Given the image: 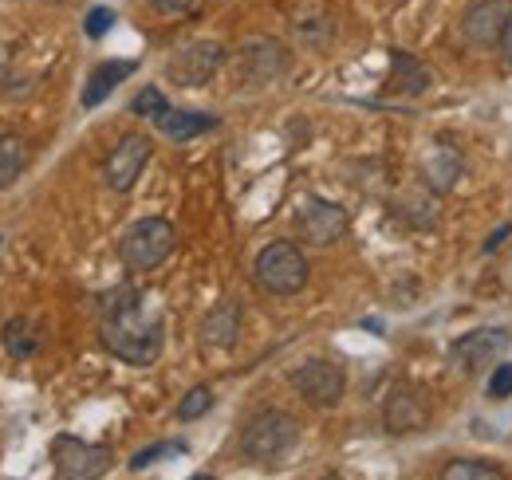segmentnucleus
Returning <instances> with one entry per match:
<instances>
[{
    "label": "nucleus",
    "mask_w": 512,
    "mask_h": 480,
    "mask_svg": "<svg viewBox=\"0 0 512 480\" xmlns=\"http://www.w3.org/2000/svg\"><path fill=\"white\" fill-rule=\"evenodd\" d=\"M512 233V225H501V229H497V233H493V237L485 240V252H493V248H501V240L509 237Z\"/></svg>",
    "instance_id": "28"
},
{
    "label": "nucleus",
    "mask_w": 512,
    "mask_h": 480,
    "mask_svg": "<svg viewBox=\"0 0 512 480\" xmlns=\"http://www.w3.org/2000/svg\"><path fill=\"white\" fill-rule=\"evenodd\" d=\"M512 20V0H477L469 12H465V40L473 48H493L501 44L505 28Z\"/></svg>",
    "instance_id": "13"
},
{
    "label": "nucleus",
    "mask_w": 512,
    "mask_h": 480,
    "mask_svg": "<svg viewBox=\"0 0 512 480\" xmlns=\"http://www.w3.org/2000/svg\"><path fill=\"white\" fill-rule=\"evenodd\" d=\"M288 71V48L280 40H249L237 52V79L245 87H268Z\"/></svg>",
    "instance_id": "9"
},
{
    "label": "nucleus",
    "mask_w": 512,
    "mask_h": 480,
    "mask_svg": "<svg viewBox=\"0 0 512 480\" xmlns=\"http://www.w3.org/2000/svg\"><path fill=\"white\" fill-rule=\"evenodd\" d=\"M489 398H497V402L512 398V362H501V366L493 370V378H489Z\"/></svg>",
    "instance_id": "26"
},
{
    "label": "nucleus",
    "mask_w": 512,
    "mask_h": 480,
    "mask_svg": "<svg viewBox=\"0 0 512 480\" xmlns=\"http://www.w3.org/2000/svg\"><path fill=\"white\" fill-rule=\"evenodd\" d=\"M99 339L115 359L130 362V366H150L162 355L166 323L154 307H146V296L138 288H115L103 300Z\"/></svg>",
    "instance_id": "1"
},
{
    "label": "nucleus",
    "mask_w": 512,
    "mask_h": 480,
    "mask_svg": "<svg viewBox=\"0 0 512 480\" xmlns=\"http://www.w3.org/2000/svg\"><path fill=\"white\" fill-rule=\"evenodd\" d=\"M390 67H394V79H398V91L406 95H418L430 87V71L414 60L410 52H390Z\"/></svg>",
    "instance_id": "18"
},
{
    "label": "nucleus",
    "mask_w": 512,
    "mask_h": 480,
    "mask_svg": "<svg viewBox=\"0 0 512 480\" xmlns=\"http://www.w3.org/2000/svg\"><path fill=\"white\" fill-rule=\"evenodd\" d=\"M501 48H505V60H509V67H512V20H509V28H505V36H501Z\"/></svg>",
    "instance_id": "29"
},
{
    "label": "nucleus",
    "mask_w": 512,
    "mask_h": 480,
    "mask_svg": "<svg viewBox=\"0 0 512 480\" xmlns=\"http://www.w3.org/2000/svg\"><path fill=\"white\" fill-rule=\"evenodd\" d=\"M138 71V60H107L99 63L91 75H87V87H83V107L91 111V107H99L123 79H130Z\"/></svg>",
    "instance_id": "15"
},
{
    "label": "nucleus",
    "mask_w": 512,
    "mask_h": 480,
    "mask_svg": "<svg viewBox=\"0 0 512 480\" xmlns=\"http://www.w3.org/2000/svg\"><path fill=\"white\" fill-rule=\"evenodd\" d=\"M28 166V150L16 134H0V189H8L12 181L24 174Z\"/></svg>",
    "instance_id": "19"
},
{
    "label": "nucleus",
    "mask_w": 512,
    "mask_h": 480,
    "mask_svg": "<svg viewBox=\"0 0 512 480\" xmlns=\"http://www.w3.org/2000/svg\"><path fill=\"white\" fill-rule=\"evenodd\" d=\"M150 154H154V142H150L146 134H123L119 146H115L111 158H107V170H103V174H107V185H111L115 193H130L134 181L142 178Z\"/></svg>",
    "instance_id": "12"
},
{
    "label": "nucleus",
    "mask_w": 512,
    "mask_h": 480,
    "mask_svg": "<svg viewBox=\"0 0 512 480\" xmlns=\"http://www.w3.org/2000/svg\"><path fill=\"white\" fill-rule=\"evenodd\" d=\"M292 386L304 394V402H312L316 410L339 406L343 390H347V374L343 366L331 359H304L292 370Z\"/></svg>",
    "instance_id": "7"
},
{
    "label": "nucleus",
    "mask_w": 512,
    "mask_h": 480,
    "mask_svg": "<svg viewBox=\"0 0 512 480\" xmlns=\"http://www.w3.org/2000/svg\"><path fill=\"white\" fill-rule=\"evenodd\" d=\"M300 441V421L284 410H264L249 418V425L241 429V453L253 465H276L284 461Z\"/></svg>",
    "instance_id": "3"
},
{
    "label": "nucleus",
    "mask_w": 512,
    "mask_h": 480,
    "mask_svg": "<svg viewBox=\"0 0 512 480\" xmlns=\"http://www.w3.org/2000/svg\"><path fill=\"white\" fill-rule=\"evenodd\" d=\"M505 351H509V331H505V327H481V331L461 335V339L449 347V366H453L457 374L473 378V374H485Z\"/></svg>",
    "instance_id": "6"
},
{
    "label": "nucleus",
    "mask_w": 512,
    "mask_h": 480,
    "mask_svg": "<svg viewBox=\"0 0 512 480\" xmlns=\"http://www.w3.org/2000/svg\"><path fill=\"white\" fill-rule=\"evenodd\" d=\"M296 233L304 237V244L327 248V244H335V240L347 233V213L335 201L304 197L300 201V213H296Z\"/></svg>",
    "instance_id": "10"
},
{
    "label": "nucleus",
    "mask_w": 512,
    "mask_h": 480,
    "mask_svg": "<svg viewBox=\"0 0 512 480\" xmlns=\"http://www.w3.org/2000/svg\"><path fill=\"white\" fill-rule=\"evenodd\" d=\"M0 339H4V351H8L12 359H32V355L44 347V331H40L32 319H24V315L8 319L4 331H0Z\"/></svg>",
    "instance_id": "16"
},
{
    "label": "nucleus",
    "mask_w": 512,
    "mask_h": 480,
    "mask_svg": "<svg viewBox=\"0 0 512 480\" xmlns=\"http://www.w3.org/2000/svg\"><path fill=\"white\" fill-rule=\"evenodd\" d=\"M446 480H501V469L489 461H453L442 469Z\"/></svg>",
    "instance_id": "21"
},
{
    "label": "nucleus",
    "mask_w": 512,
    "mask_h": 480,
    "mask_svg": "<svg viewBox=\"0 0 512 480\" xmlns=\"http://www.w3.org/2000/svg\"><path fill=\"white\" fill-rule=\"evenodd\" d=\"M111 24H115V8L99 4V8H91V12H87V20H83V32H87L91 40H103V36L111 32Z\"/></svg>",
    "instance_id": "25"
},
{
    "label": "nucleus",
    "mask_w": 512,
    "mask_h": 480,
    "mask_svg": "<svg viewBox=\"0 0 512 480\" xmlns=\"http://www.w3.org/2000/svg\"><path fill=\"white\" fill-rule=\"evenodd\" d=\"M426 421H430V394H426V390H418V386H410V382H398V386L386 394V402H383L386 433L410 437V433L426 429Z\"/></svg>",
    "instance_id": "8"
},
{
    "label": "nucleus",
    "mask_w": 512,
    "mask_h": 480,
    "mask_svg": "<svg viewBox=\"0 0 512 480\" xmlns=\"http://www.w3.org/2000/svg\"><path fill=\"white\" fill-rule=\"evenodd\" d=\"M457 174H461V158H457L453 150H438V154L426 162V178H430L434 189H442V193L457 181Z\"/></svg>",
    "instance_id": "20"
},
{
    "label": "nucleus",
    "mask_w": 512,
    "mask_h": 480,
    "mask_svg": "<svg viewBox=\"0 0 512 480\" xmlns=\"http://www.w3.org/2000/svg\"><path fill=\"white\" fill-rule=\"evenodd\" d=\"M130 111L138 115V119H150V122H158L166 111H170V99L158 91V87H146V91H138L134 95V103H130Z\"/></svg>",
    "instance_id": "22"
},
{
    "label": "nucleus",
    "mask_w": 512,
    "mask_h": 480,
    "mask_svg": "<svg viewBox=\"0 0 512 480\" xmlns=\"http://www.w3.org/2000/svg\"><path fill=\"white\" fill-rule=\"evenodd\" d=\"M225 63V48L213 44V40H197V44H186L174 60L166 63V75L178 83V87H201L209 83Z\"/></svg>",
    "instance_id": "11"
},
{
    "label": "nucleus",
    "mask_w": 512,
    "mask_h": 480,
    "mask_svg": "<svg viewBox=\"0 0 512 480\" xmlns=\"http://www.w3.org/2000/svg\"><path fill=\"white\" fill-rule=\"evenodd\" d=\"M182 453H186V441H158V445H150V449H142V453L130 457V473H142V469H150L154 461H162V457H182Z\"/></svg>",
    "instance_id": "23"
},
{
    "label": "nucleus",
    "mask_w": 512,
    "mask_h": 480,
    "mask_svg": "<svg viewBox=\"0 0 512 480\" xmlns=\"http://www.w3.org/2000/svg\"><path fill=\"white\" fill-rule=\"evenodd\" d=\"M253 276L256 284L264 292H272V296H296V292H304L312 268H308V256L300 252V244L272 240V244L260 248V256H256L253 264Z\"/></svg>",
    "instance_id": "4"
},
{
    "label": "nucleus",
    "mask_w": 512,
    "mask_h": 480,
    "mask_svg": "<svg viewBox=\"0 0 512 480\" xmlns=\"http://www.w3.org/2000/svg\"><path fill=\"white\" fill-rule=\"evenodd\" d=\"M52 465L60 480H95L115 465V453L107 445H87L71 433H60L52 441Z\"/></svg>",
    "instance_id": "5"
},
{
    "label": "nucleus",
    "mask_w": 512,
    "mask_h": 480,
    "mask_svg": "<svg viewBox=\"0 0 512 480\" xmlns=\"http://www.w3.org/2000/svg\"><path fill=\"white\" fill-rule=\"evenodd\" d=\"M174 248H178V229L166 217H142L119 237V260L127 264V272L146 276V272L162 268Z\"/></svg>",
    "instance_id": "2"
},
{
    "label": "nucleus",
    "mask_w": 512,
    "mask_h": 480,
    "mask_svg": "<svg viewBox=\"0 0 512 480\" xmlns=\"http://www.w3.org/2000/svg\"><path fill=\"white\" fill-rule=\"evenodd\" d=\"M166 138H174V142H190V138H197V134H205V130H213L217 126V119L213 115H197V111H166L162 119L154 122Z\"/></svg>",
    "instance_id": "17"
},
{
    "label": "nucleus",
    "mask_w": 512,
    "mask_h": 480,
    "mask_svg": "<svg viewBox=\"0 0 512 480\" xmlns=\"http://www.w3.org/2000/svg\"><path fill=\"white\" fill-rule=\"evenodd\" d=\"M213 410V390L209 386H193L190 394L182 398V406H178V421H197L205 418Z\"/></svg>",
    "instance_id": "24"
},
{
    "label": "nucleus",
    "mask_w": 512,
    "mask_h": 480,
    "mask_svg": "<svg viewBox=\"0 0 512 480\" xmlns=\"http://www.w3.org/2000/svg\"><path fill=\"white\" fill-rule=\"evenodd\" d=\"M154 8H162V12H186L193 0H150Z\"/></svg>",
    "instance_id": "27"
},
{
    "label": "nucleus",
    "mask_w": 512,
    "mask_h": 480,
    "mask_svg": "<svg viewBox=\"0 0 512 480\" xmlns=\"http://www.w3.org/2000/svg\"><path fill=\"white\" fill-rule=\"evenodd\" d=\"M201 339L205 347H233L241 339V300H221L201 323Z\"/></svg>",
    "instance_id": "14"
}]
</instances>
